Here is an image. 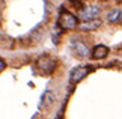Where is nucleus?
<instances>
[{
    "label": "nucleus",
    "mask_w": 122,
    "mask_h": 119,
    "mask_svg": "<svg viewBox=\"0 0 122 119\" xmlns=\"http://www.w3.org/2000/svg\"><path fill=\"white\" fill-rule=\"evenodd\" d=\"M36 68L39 71H42V72H45V74H51L56 68V60L53 57H50L48 54H42L36 60Z\"/></svg>",
    "instance_id": "obj_1"
},
{
    "label": "nucleus",
    "mask_w": 122,
    "mask_h": 119,
    "mask_svg": "<svg viewBox=\"0 0 122 119\" xmlns=\"http://www.w3.org/2000/svg\"><path fill=\"white\" fill-rule=\"evenodd\" d=\"M59 26L62 27L63 30H69V29H74V27H77L78 23H77L76 15H72V14L63 11L62 14H60V17H59Z\"/></svg>",
    "instance_id": "obj_2"
},
{
    "label": "nucleus",
    "mask_w": 122,
    "mask_h": 119,
    "mask_svg": "<svg viewBox=\"0 0 122 119\" xmlns=\"http://www.w3.org/2000/svg\"><path fill=\"white\" fill-rule=\"evenodd\" d=\"M89 71H91L89 66H76L71 71V74H69V78H71L72 83H78L80 80H83L89 74Z\"/></svg>",
    "instance_id": "obj_3"
},
{
    "label": "nucleus",
    "mask_w": 122,
    "mask_h": 119,
    "mask_svg": "<svg viewBox=\"0 0 122 119\" xmlns=\"http://www.w3.org/2000/svg\"><path fill=\"white\" fill-rule=\"evenodd\" d=\"M98 12H100V9L97 6H89L87 9H84V11H80V20L81 21H91V20H95Z\"/></svg>",
    "instance_id": "obj_4"
},
{
    "label": "nucleus",
    "mask_w": 122,
    "mask_h": 119,
    "mask_svg": "<svg viewBox=\"0 0 122 119\" xmlns=\"http://www.w3.org/2000/svg\"><path fill=\"white\" fill-rule=\"evenodd\" d=\"M101 23H102V21L100 20V18H95V20H91V21H81L77 27H78L80 30H83V32L95 30V29H98V27L101 26Z\"/></svg>",
    "instance_id": "obj_5"
},
{
    "label": "nucleus",
    "mask_w": 122,
    "mask_h": 119,
    "mask_svg": "<svg viewBox=\"0 0 122 119\" xmlns=\"http://www.w3.org/2000/svg\"><path fill=\"white\" fill-rule=\"evenodd\" d=\"M109 54V48H107L106 45H102V44H98L93 47V50H92V57L93 59H104L106 56Z\"/></svg>",
    "instance_id": "obj_6"
},
{
    "label": "nucleus",
    "mask_w": 122,
    "mask_h": 119,
    "mask_svg": "<svg viewBox=\"0 0 122 119\" xmlns=\"http://www.w3.org/2000/svg\"><path fill=\"white\" fill-rule=\"evenodd\" d=\"M72 48H74V51H76L80 57H87V56H89V48L86 47V44L81 42V41H74Z\"/></svg>",
    "instance_id": "obj_7"
},
{
    "label": "nucleus",
    "mask_w": 122,
    "mask_h": 119,
    "mask_svg": "<svg viewBox=\"0 0 122 119\" xmlns=\"http://www.w3.org/2000/svg\"><path fill=\"white\" fill-rule=\"evenodd\" d=\"M54 99H56V95L53 90H47V92L42 95V106H45V107H50L51 104L54 103Z\"/></svg>",
    "instance_id": "obj_8"
},
{
    "label": "nucleus",
    "mask_w": 122,
    "mask_h": 119,
    "mask_svg": "<svg viewBox=\"0 0 122 119\" xmlns=\"http://www.w3.org/2000/svg\"><path fill=\"white\" fill-rule=\"evenodd\" d=\"M119 17H121V11H119V9H113L112 12H109V15H107V20H109L110 23H115V21L119 20Z\"/></svg>",
    "instance_id": "obj_9"
},
{
    "label": "nucleus",
    "mask_w": 122,
    "mask_h": 119,
    "mask_svg": "<svg viewBox=\"0 0 122 119\" xmlns=\"http://www.w3.org/2000/svg\"><path fill=\"white\" fill-rule=\"evenodd\" d=\"M71 3H72L77 9H80V8H81V0H71Z\"/></svg>",
    "instance_id": "obj_10"
},
{
    "label": "nucleus",
    "mask_w": 122,
    "mask_h": 119,
    "mask_svg": "<svg viewBox=\"0 0 122 119\" xmlns=\"http://www.w3.org/2000/svg\"><path fill=\"white\" fill-rule=\"evenodd\" d=\"M5 66H6V65H5V62H3L2 59H0V72H2V71L5 69Z\"/></svg>",
    "instance_id": "obj_11"
},
{
    "label": "nucleus",
    "mask_w": 122,
    "mask_h": 119,
    "mask_svg": "<svg viewBox=\"0 0 122 119\" xmlns=\"http://www.w3.org/2000/svg\"><path fill=\"white\" fill-rule=\"evenodd\" d=\"M119 21H121V24H122V11H121V17H119Z\"/></svg>",
    "instance_id": "obj_12"
}]
</instances>
